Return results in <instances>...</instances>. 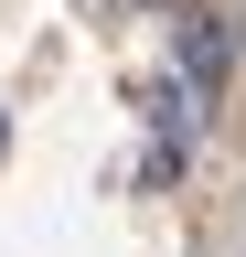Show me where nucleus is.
<instances>
[{
    "mask_svg": "<svg viewBox=\"0 0 246 257\" xmlns=\"http://www.w3.org/2000/svg\"><path fill=\"white\" fill-rule=\"evenodd\" d=\"M150 128H161V172H171V161H193L203 150V86H150Z\"/></svg>",
    "mask_w": 246,
    "mask_h": 257,
    "instance_id": "nucleus-1",
    "label": "nucleus"
},
{
    "mask_svg": "<svg viewBox=\"0 0 246 257\" xmlns=\"http://www.w3.org/2000/svg\"><path fill=\"white\" fill-rule=\"evenodd\" d=\"M182 54H193V86H214V75H225V32H214L203 11L182 22Z\"/></svg>",
    "mask_w": 246,
    "mask_h": 257,
    "instance_id": "nucleus-2",
    "label": "nucleus"
},
{
    "mask_svg": "<svg viewBox=\"0 0 246 257\" xmlns=\"http://www.w3.org/2000/svg\"><path fill=\"white\" fill-rule=\"evenodd\" d=\"M0 150H11V118H0Z\"/></svg>",
    "mask_w": 246,
    "mask_h": 257,
    "instance_id": "nucleus-3",
    "label": "nucleus"
}]
</instances>
